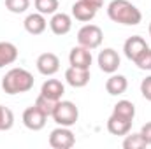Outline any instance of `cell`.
I'll return each mask as SVG.
<instances>
[{
	"instance_id": "cell-1",
	"label": "cell",
	"mask_w": 151,
	"mask_h": 149,
	"mask_svg": "<svg viewBox=\"0 0 151 149\" xmlns=\"http://www.w3.org/2000/svg\"><path fill=\"white\" fill-rule=\"evenodd\" d=\"M107 16L111 21L127 27H135L142 19L141 11L128 0H113L107 5Z\"/></svg>"
},
{
	"instance_id": "cell-2",
	"label": "cell",
	"mask_w": 151,
	"mask_h": 149,
	"mask_svg": "<svg viewBox=\"0 0 151 149\" xmlns=\"http://www.w3.org/2000/svg\"><path fill=\"white\" fill-rule=\"evenodd\" d=\"M34 75L27 69H11L2 79V90L7 95H18V93H27L34 88Z\"/></svg>"
},
{
	"instance_id": "cell-3",
	"label": "cell",
	"mask_w": 151,
	"mask_h": 149,
	"mask_svg": "<svg viewBox=\"0 0 151 149\" xmlns=\"http://www.w3.org/2000/svg\"><path fill=\"white\" fill-rule=\"evenodd\" d=\"M51 117L55 119V123L58 126H72L79 119V109L74 102L70 100H58L55 105V111L51 114Z\"/></svg>"
},
{
	"instance_id": "cell-4",
	"label": "cell",
	"mask_w": 151,
	"mask_h": 149,
	"mask_svg": "<svg viewBox=\"0 0 151 149\" xmlns=\"http://www.w3.org/2000/svg\"><path fill=\"white\" fill-rule=\"evenodd\" d=\"M102 39H104V34H102L100 27L91 25V23L81 27L79 32H77V42H79V46H84L88 49H97L102 44Z\"/></svg>"
},
{
	"instance_id": "cell-5",
	"label": "cell",
	"mask_w": 151,
	"mask_h": 149,
	"mask_svg": "<svg viewBox=\"0 0 151 149\" xmlns=\"http://www.w3.org/2000/svg\"><path fill=\"white\" fill-rule=\"evenodd\" d=\"M76 144V135L69 126H58L49 133V146L53 149H70Z\"/></svg>"
},
{
	"instance_id": "cell-6",
	"label": "cell",
	"mask_w": 151,
	"mask_h": 149,
	"mask_svg": "<svg viewBox=\"0 0 151 149\" xmlns=\"http://www.w3.org/2000/svg\"><path fill=\"white\" fill-rule=\"evenodd\" d=\"M97 62H99L100 70L106 72V74H114V72L118 70L119 63H121L118 51H114L113 47H106V49H102V51L99 53Z\"/></svg>"
},
{
	"instance_id": "cell-7",
	"label": "cell",
	"mask_w": 151,
	"mask_h": 149,
	"mask_svg": "<svg viewBox=\"0 0 151 149\" xmlns=\"http://www.w3.org/2000/svg\"><path fill=\"white\" fill-rule=\"evenodd\" d=\"M93 62V56H91V49L84 47V46H76L70 49L69 53V63L70 67H77V69H90Z\"/></svg>"
},
{
	"instance_id": "cell-8",
	"label": "cell",
	"mask_w": 151,
	"mask_h": 149,
	"mask_svg": "<svg viewBox=\"0 0 151 149\" xmlns=\"http://www.w3.org/2000/svg\"><path fill=\"white\" fill-rule=\"evenodd\" d=\"M46 119H47V116H46L44 112L39 111L35 105L25 109V112H23V125H25L28 130H32V132L42 130V128L46 126Z\"/></svg>"
},
{
	"instance_id": "cell-9",
	"label": "cell",
	"mask_w": 151,
	"mask_h": 149,
	"mask_svg": "<svg viewBox=\"0 0 151 149\" xmlns=\"http://www.w3.org/2000/svg\"><path fill=\"white\" fill-rule=\"evenodd\" d=\"M35 65L42 75H55L60 70V58L55 53H42L37 58Z\"/></svg>"
},
{
	"instance_id": "cell-10",
	"label": "cell",
	"mask_w": 151,
	"mask_h": 149,
	"mask_svg": "<svg viewBox=\"0 0 151 149\" xmlns=\"http://www.w3.org/2000/svg\"><path fill=\"white\" fill-rule=\"evenodd\" d=\"M132 121L134 119H128V117H123V116H118V114H111L109 119H107V132L111 135H127L130 133L132 130Z\"/></svg>"
},
{
	"instance_id": "cell-11",
	"label": "cell",
	"mask_w": 151,
	"mask_h": 149,
	"mask_svg": "<svg viewBox=\"0 0 151 149\" xmlns=\"http://www.w3.org/2000/svg\"><path fill=\"white\" fill-rule=\"evenodd\" d=\"M146 47H150V46L146 44V40L141 37V35H132V37H128L125 40V44H123V53H125V56H127L128 60L135 62V58H137Z\"/></svg>"
},
{
	"instance_id": "cell-12",
	"label": "cell",
	"mask_w": 151,
	"mask_h": 149,
	"mask_svg": "<svg viewBox=\"0 0 151 149\" xmlns=\"http://www.w3.org/2000/svg\"><path fill=\"white\" fill-rule=\"evenodd\" d=\"M49 28L55 35H67L72 28V18L65 12H55L49 21Z\"/></svg>"
},
{
	"instance_id": "cell-13",
	"label": "cell",
	"mask_w": 151,
	"mask_h": 149,
	"mask_svg": "<svg viewBox=\"0 0 151 149\" xmlns=\"http://www.w3.org/2000/svg\"><path fill=\"white\" fill-rule=\"evenodd\" d=\"M65 81L72 88H84L90 82V69H77V67H69L65 70Z\"/></svg>"
},
{
	"instance_id": "cell-14",
	"label": "cell",
	"mask_w": 151,
	"mask_h": 149,
	"mask_svg": "<svg viewBox=\"0 0 151 149\" xmlns=\"http://www.w3.org/2000/svg\"><path fill=\"white\" fill-rule=\"evenodd\" d=\"M23 27H25V30H27L28 34H32V35H40V34H44V30H46V27H47V21H46L44 14L34 12V14H28V16L25 18Z\"/></svg>"
},
{
	"instance_id": "cell-15",
	"label": "cell",
	"mask_w": 151,
	"mask_h": 149,
	"mask_svg": "<svg viewBox=\"0 0 151 149\" xmlns=\"http://www.w3.org/2000/svg\"><path fill=\"white\" fill-rule=\"evenodd\" d=\"M63 93H65V86L58 79H47L40 88V95H44V97H47V98H51L55 102L62 100Z\"/></svg>"
},
{
	"instance_id": "cell-16",
	"label": "cell",
	"mask_w": 151,
	"mask_h": 149,
	"mask_svg": "<svg viewBox=\"0 0 151 149\" xmlns=\"http://www.w3.org/2000/svg\"><path fill=\"white\" fill-rule=\"evenodd\" d=\"M95 14H97V9H93L84 0H77V2H74V5H72V16H74L77 21L88 23V21H91L95 18Z\"/></svg>"
},
{
	"instance_id": "cell-17",
	"label": "cell",
	"mask_w": 151,
	"mask_h": 149,
	"mask_svg": "<svg viewBox=\"0 0 151 149\" xmlns=\"http://www.w3.org/2000/svg\"><path fill=\"white\" fill-rule=\"evenodd\" d=\"M127 88H128V81L121 74H111V77L106 81V91L113 97L123 95L127 91Z\"/></svg>"
},
{
	"instance_id": "cell-18",
	"label": "cell",
	"mask_w": 151,
	"mask_h": 149,
	"mask_svg": "<svg viewBox=\"0 0 151 149\" xmlns=\"http://www.w3.org/2000/svg\"><path fill=\"white\" fill-rule=\"evenodd\" d=\"M18 60V47L12 42H0V69Z\"/></svg>"
},
{
	"instance_id": "cell-19",
	"label": "cell",
	"mask_w": 151,
	"mask_h": 149,
	"mask_svg": "<svg viewBox=\"0 0 151 149\" xmlns=\"http://www.w3.org/2000/svg\"><path fill=\"white\" fill-rule=\"evenodd\" d=\"M114 114L118 116H123V117H128V119H134L135 117V105L130 102V100H119L113 109Z\"/></svg>"
},
{
	"instance_id": "cell-20",
	"label": "cell",
	"mask_w": 151,
	"mask_h": 149,
	"mask_svg": "<svg viewBox=\"0 0 151 149\" xmlns=\"http://www.w3.org/2000/svg\"><path fill=\"white\" fill-rule=\"evenodd\" d=\"M146 146H148V142L144 140V137L141 135V132L139 133H132V135L127 133V137L123 140V148L125 149H144Z\"/></svg>"
},
{
	"instance_id": "cell-21",
	"label": "cell",
	"mask_w": 151,
	"mask_h": 149,
	"mask_svg": "<svg viewBox=\"0 0 151 149\" xmlns=\"http://www.w3.org/2000/svg\"><path fill=\"white\" fill-rule=\"evenodd\" d=\"M34 5L37 9V12L47 16V14H55L58 11V0H34Z\"/></svg>"
},
{
	"instance_id": "cell-22",
	"label": "cell",
	"mask_w": 151,
	"mask_h": 149,
	"mask_svg": "<svg viewBox=\"0 0 151 149\" xmlns=\"http://www.w3.org/2000/svg\"><path fill=\"white\" fill-rule=\"evenodd\" d=\"M14 125V114L9 107L0 105V132H7L11 130Z\"/></svg>"
},
{
	"instance_id": "cell-23",
	"label": "cell",
	"mask_w": 151,
	"mask_h": 149,
	"mask_svg": "<svg viewBox=\"0 0 151 149\" xmlns=\"http://www.w3.org/2000/svg\"><path fill=\"white\" fill-rule=\"evenodd\" d=\"M34 105H35L40 112H44V114L49 117V116L53 114V111H55L56 102L51 100V98H47V97H44V95H39L37 98H35V104H34Z\"/></svg>"
},
{
	"instance_id": "cell-24",
	"label": "cell",
	"mask_w": 151,
	"mask_h": 149,
	"mask_svg": "<svg viewBox=\"0 0 151 149\" xmlns=\"http://www.w3.org/2000/svg\"><path fill=\"white\" fill-rule=\"evenodd\" d=\"M5 7L12 14H21L30 7V0H5Z\"/></svg>"
},
{
	"instance_id": "cell-25",
	"label": "cell",
	"mask_w": 151,
	"mask_h": 149,
	"mask_svg": "<svg viewBox=\"0 0 151 149\" xmlns=\"http://www.w3.org/2000/svg\"><path fill=\"white\" fill-rule=\"evenodd\" d=\"M141 70H151V47H146L134 62Z\"/></svg>"
},
{
	"instance_id": "cell-26",
	"label": "cell",
	"mask_w": 151,
	"mask_h": 149,
	"mask_svg": "<svg viewBox=\"0 0 151 149\" xmlns=\"http://www.w3.org/2000/svg\"><path fill=\"white\" fill-rule=\"evenodd\" d=\"M141 93H142V97L151 102V75H148L146 79H142V82H141Z\"/></svg>"
},
{
	"instance_id": "cell-27",
	"label": "cell",
	"mask_w": 151,
	"mask_h": 149,
	"mask_svg": "<svg viewBox=\"0 0 151 149\" xmlns=\"http://www.w3.org/2000/svg\"><path fill=\"white\" fill-rule=\"evenodd\" d=\"M141 135L144 137V140L148 142V146H151V121L150 123H146V125H142V128H141Z\"/></svg>"
},
{
	"instance_id": "cell-28",
	"label": "cell",
	"mask_w": 151,
	"mask_h": 149,
	"mask_svg": "<svg viewBox=\"0 0 151 149\" xmlns=\"http://www.w3.org/2000/svg\"><path fill=\"white\" fill-rule=\"evenodd\" d=\"M84 2H88V4H90L93 9H97V11L102 9V5H104V0H84Z\"/></svg>"
},
{
	"instance_id": "cell-29",
	"label": "cell",
	"mask_w": 151,
	"mask_h": 149,
	"mask_svg": "<svg viewBox=\"0 0 151 149\" xmlns=\"http://www.w3.org/2000/svg\"><path fill=\"white\" fill-rule=\"evenodd\" d=\"M148 32H150V37H151V23H150V28H148Z\"/></svg>"
}]
</instances>
